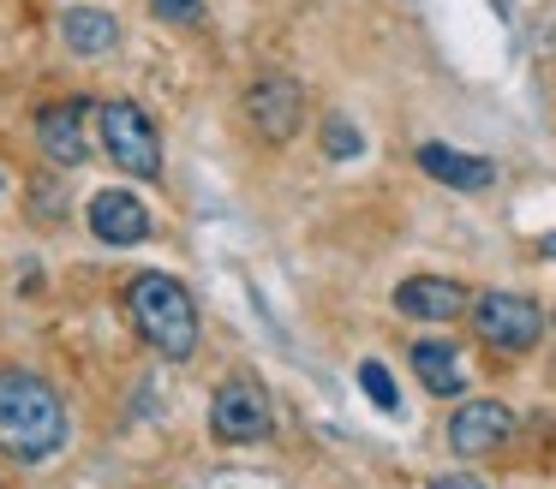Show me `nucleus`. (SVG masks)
Segmentation results:
<instances>
[{
  "mask_svg": "<svg viewBox=\"0 0 556 489\" xmlns=\"http://www.w3.org/2000/svg\"><path fill=\"white\" fill-rule=\"evenodd\" d=\"M66 448V400L37 370H0V453L49 460Z\"/></svg>",
  "mask_w": 556,
  "mask_h": 489,
  "instance_id": "f257e3e1",
  "label": "nucleus"
},
{
  "mask_svg": "<svg viewBox=\"0 0 556 489\" xmlns=\"http://www.w3.org/2000/svg\"><path fill=\"white\" fill-rule=\"evenodd\" d=\"M126 310H132L138 334L156 346L162 358H192L198 352V305L174 274H138L126 286Z\"/></svg>",
  "mask_w": 556,
  "mask_h": 489,
  "instance_id": "f03ea898",
  "label": "nucleus"
},
{
  "mask_svg": "<svg viewBox=\"0 0 556 489\" xmlns=\"http://www.w3.org/2000/svg\"><path fill=\"white\" fill-rule=\"evenodd\" d=\"M97 131H102V150H109V162L121 167V173L162 179V131L138 102H102Z\"/></svg>",
  "mask_w": 556,
  "mask_h": 489,
  "instance_id": "7ed1b4c3",
  "label": "nucleus"
},
{
  "mask_svg": "<svg viewBox=\"0 0 556 489\" xmlns=\"http://www.w3.org/2000/svg\"><path fill=\"white\" fill-rule=\"evenodd\" d=\"M472 334H479L491 352L520 358L544 340V310L532 305L527 293H472Z\"/></svg>",
  "mask_w": 556,
  "mask_h": 489,
  "instance_id": "20e7f679",
  "label": "nucleus"
},
{
  "mask_svg": "<svg viewBox=\"0 0 556 489\" xmlns=\"http://www.w3.org/2000/svg\"><path fill=\"white\" fill-rule=\"evenodd\" d=\"M210 429H216V441H233V448L264 441L269 429H276V417H269V394L257 388L252 376L222 382L216 400H210Z\"/></svg>",
  "mask_w": 556,
  "mask_h": 489,
  "instance_id": "39448f33",
  "label": "nucleus"
},
{
  "mask_svg": "<svg viewBox=\"0 0 556 489\" xmlns=\"http://www.w3.org/2000/svg\"><path fill=\"white\" fill-rule=\"evenodd\" d=\"M245 119H252L257 138L288 143L293 131L305 126V90H300V78H288V72H264V78L245 90Z\"/></svg>",
  "mask_w": 556,
  "mask_h": 489,
  "instance_id": "423d86ee",
  "label": "nucleus"
},
{
  "mask_svg": "<svg viewBox=\"0 0 556 489\" xmlns=\"http://www.w3.org/2000/svg\"><path fill=\"white\" fill-rule=\"evenodd\" d=\"M508 436H515V412L503 400H460V412L448 417V448L460 460H479V453L503 448Z\"/></svg>",
  "mask_w": 556,
  "mask_h": 489,
  "instance_id": "0eeeda50",
  "label": "nucleus"
},
{
  "mask_svg": "<svg viewBox=\"0 0 556 489\" xmlns=\"http://www.w3.org/2000/svg\"><path fill=\"white\" fill-rule=\"evenodd\" d=\"M85 114H90V102H78V95H66V102L37 107V143H42V155H49L54 167H78V162L90 155Z\"/></svg>",
  "mask_w": 556,
  "mask_h": 489,
  "instance_id": "6e6552de",
  "label": "nucleus"
},
{
  "mask_svg": "<svg viewBox=\"0 0 556 489\" xmlns=\"http://www.w3.org/2000/svg\"><path fill=\"white\" fill-rule=\"evenodd\" d=\"M395 310L413 322H455L460 310H472V293L448 274H413L395 286Z\"/></svg>",
  "mask_w": 556,
  "mask_h": 489,
  "instance_id": "1a4fd4ad",
  "label": "nucleus"
},
{
  "mask_svg": "<svg viewBox=\"0 0 556 489\" xmlns=\"http://www.w3.org/2000/svg\"><path fill=\"white\" fill-rule=\"evenodd\" d=\"M413 162H419L425 179H437V185H448V191H491L496 185V162L467 155V150H448V143H419Z\"/></svg>",
  "mask_w": 556,
  "mask_h": 489,
  "instance_id": "9d476101",
  "label": "nucleus"
},
{
  "mask_svg": "<svg viewBox=\"0 0 556 489\" xmlns=\"http://www.w3.org/2000/svg\"><path fill=\"white\" fill-rule=\"evenodd\" d=\"M90 233H97L102 245H144L150 209L132 191H97V197H90Z\"/></svg>",
  "mask_w": 556,
  "mask_h": 489,
  "instance_id": "9b49d317",
  "label": "nucleus"
},
{
  "mask_svg": "<svg viewBox=\"0 0 556 489\" xmlns=\"http://www.w3.org/2000/svg\"><path fill=\"white\" fill-rule=\"evenodd\" d=\"M413 370H419L425 394H437V400H455L467 388V358L448 340H413Z\"/></svg>",
  "mask_w": 556,
  "mask_h": 489,
  "instance_id": "f8f14e48",
  "label": "nucleus"
},
{
  "mask_svg": "<svg viewBox=\"0 0 556 489\" xmlns=\"http://www.w3.org/2000/svg\"><path fill=\"white\" fill-rule=\"evenodd\" d=\"M61 36H66V48H73V54L97 60V54H109V48L121 42V24H114V12L66 7V12H61Z\"/></svg>",
  "mask_w": 556,
  "mask_h": 489,
  "instance_id": "ddd939ff",
  "label": "nucleus"
},
{
  "mask_svg": "<svg viewBox=\"0 0 556 489\" xmlns=\"http://www.w3.org/2000/svg\"><path fill=\"white\" fill-rule=\"evenodd\" d=\"M359 388H365V400H371L377 412H395V406H401L395 376H389V370L377 364V358H365V364H359Z\"/></svg>",
  "mask_w": 556,
  "mask_h": 489,
  "instance_id": "4468645a",
  "label": "nucleus"
},
{
  "mask_svg": "<svg viewBox=\"0 0 556 489\" xmlns=\"http://www.w3.org/2000/svg\"><path fill=\"white\" fill-rule=\"evenodd\" d=\"M324 150L336 155V162H353V155H365V138L353 131V119L329 114V119H324Z\"/></svg>",
  "mask_w": 556,
  "mask_h": 489,
  "instance_id": "2eb2a0df",
  "label": "nucleus"
},
{
  "mask_svg": "<svg viewBox=\"0 0 556 489\" xmlns=\"http://www.w3.org/2000/svg\"><path fill=\"white\" fill-rule=\"evenodd\" d=\"M162 24H204V0H150Z\"/></svg>",
  "mask_w": 556,
  "mask_h": 489,
  "instance_id": "dca6fc26",
  "label": "nucleus"
},
{
  "mask_svg": "<svg viewBox=\"0 0 556 489\" xmlns=\"http://www.w3.org/2000/svg\"><path fill=\"white\" fill-rule=\"evenodd\" d=\"M431 489H484V484H479L472 472H448V477H437Z\"/></svg>",
  "mask_w": 556,
  "mask_h": 489,
  "instance_id": "f3484780",
  "label": "nucleus"
},
{
  "mask_svg": "<svg viewBox=\"0 0 556 489\" xmlns=\"http://www.w3.org/2000/svg\"><path fill=\"white\" fill-rule=\"evenodd\" d=\"M544 257H556V233H551V239H544Z\"/></svg>",
  "mask_w": 556,
  "mask_h": 489,
  "instance_id": "a211bd4d",
  "label": "nucleus"
}]
</instances>
